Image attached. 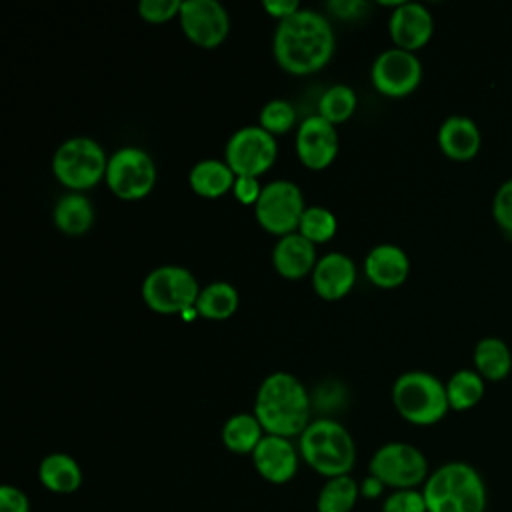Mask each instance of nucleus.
<instances>
[{
    "label": "nucleus",
    "instance_id": "1",
    "mask_svg": "<svg viewBox=\"0 0 512 512\" xmlns=\"http://www.w3.org/2000/svg\"><path fill=\"white\" fill-rule=\"evenodd\" d=\"M336 38L332 24L316 10L300 8L286 20H280L272 52L282 70L294 76H306L322 70L334 54Z\"/></svg>",
    "mask_w": 512,
    "mask_h": 512
},
{
    "label": "nucleus",
    "instance_id": "2",
    "mask_svg": "<svg viewBox=\"0 0 512 512\" xmlns=\"http://www.w3.org/2000/svg\"><path fill=\"white\" fill-rule=\"evenodd\" d=\"M254 416L266 434L300 436L310 420V398L304 384L288 372L268 374L254 400Z\"/></svg>",
    "mask_w": 512,
    "mask_h": 512
},
{
    "label": "nucleus",
    "instance_id": "3",
    "mask_svg": "<svg viewBox=\"0 0 512 512\" xmlns=\"http://www.w3.org/2000/svg\"><path fill=\"white\" fill-rule=\"evenodd\" d=\"M428 512H486L488 488L468 462H446L430 472L422 488Z\"/></svg>",
    "mask_w": 512,
    "mask_h": 512
},
{
    "label": "nucleus",
    "instance_id": "4",
    "mask_svg": "<svg viewBox=\"0 0 512 512\" xmlns=\"http://www.w3.org/2000/svg\"><path fill=\"white\" fill-rule=\"evenodd\" d=\"M298 452L304 462L320 476H346L356 462L352 434L332 418H316L298 436Z\"/></svg>",
    "mask_w": 512,
    "mask_h": 512
},
{
    "label": "nucleus",
    "instance_id": "5",
    "mask_svg": "<svg viewBox=\"0 0 512 512\" xmlns=\"http://www.w3.org/2000/svg\"><path fill=\"white\" fill-rule=\"evenodd\" d=\"M392 404L406 422L416 426H432L450 410L446 384L424 370H408L394 380Z\"/></svg>",
    "mask_w": 512,
    "mask_h": 512
},
{
    "label": "nucleus",
    "instance_id": "6",
    "mask_svg": "<svg viewBox=\"0 0 512 512\" xmlns=\"http://www.w3.org/2000/svg\"><path fill=\"white\" fill-rule=\"evenodd\" d=\"M108 156L104 148L88 136H72L64 140L52 156V172L56 180L72 192H82L106 178Z\"/></svg>",
    "mask_w": 512,
    "mask_h": 512
},
{
    "label": "nucleus",
    "instance_id": "7",
    "mask_svg": "<svg viewBox=\"0 0 512 512\" xmlns=\"http://www.w3.org/2000/svg\"><path fill=\"white\" fill-rule=\"evenodd\" d=\"M200 294L194 274L176 264H164L150 270L142 282L144 304L158 314H176L194 308Z\"/></svg>",
    "mask_w": 512,
    "mask_h": 512
},
{
    "label": "nucleus",
    "instance_id": "8",
    "mask_svg": "<svg viewBox=\"0 0 512 512\" xmlns=\"http://www.w3.org/2000/svg\"><path fill=\"white\" fill-rule=\"evenodd\" d=\"M370 474L394 490L418 488L430 476L428 460L408 442H386L370 458Z\"/></svg>",
    "mask_w": 512,
    "mask_h": 512
},
{
    "label": "nucleus",
    "instance_id": "9",
    "mask_svg": "<svg viewBox=\"0 0 512 512\" xmlns=\"http://www.w3.org/2000/svg\"><path fill=\"white\" fill-rule=\"evenodd\" d=\"M106 184L122 200H140L156 184V164L152 156L138 146H122L108 158Z\"/></svg>",
    "mask_w": 512,
    "mask_h": 512
},
{
    "label": "nucleus",
    "instance_id": "10",
    "mask_svg": "<svg viewBox=\"0 0 512 512\" xmlns=\"http://www.w3.org/2000/svg\"><path fill=\"white\" fill-rule=\"evenodd\" d=\"M304 210L306 206L302 190L290 180L268 182L262 188L258 202L254 204V216L258 224L276 236L298 232Z\"/></svg>",
    "mask_w": 512,
    "mask_h": 512
},
{
    "label": "nucleus",
    "instance_id": "11",
    "mask_svg": "<svg viewBox=\"0 0 512 512\" xmlns=\"http://www.w3.org/2000/svg\"><path fill=\"white\" fill-rule=\"evenodd\" d=\"M276 138L258 126L238 128L226 142L224 160L236 176H260L276 162Z\"/></svg>",
    "mask_w": 512,
    "mask_h": 512
},
{
    "label": "nucleus",
    "instance_id": "12",
    "mask_svg": "<svg viewBox=\"0 0 512 512\" xmlns=\"http://www.w3.org/2000/svg\"><path fill=\"white\" fill-rule=\"evenodd\" d=\"M374 88L388 98H402L414 92L422 80V64L416 52L388 48L380 52L370 68Z\"/></svg>",
    "mask_w": 512,
    "mask_h": 512
},
{
    "label": "nucleus",
    "instance_id": "13",
    "mask_svg": "<svg viewBox=\"0 0 512 512\" xmlns=\"http://www.w3.org/2000/svg\"><path fill=\"white\" fill-rule=\"evenodd\" d=\"M178 22L192 44L208 50L220 46L230 32L228 10L218 0H184Z\"/></svg>",
    "mask_w": 512,
    "mask_h": 512
},
{
    "label": "nucleus",
    "instance_id": "14",
    "mask_svg": "<svg viewBox=\"0 0 512 512\" xmlns=\"http://www.w3.org/2000/svg\"><path fill=\"white\" fill-rule=\"evenodd\" d=\"M296 154L310 170H324L338 154V132L320 114L304 118L296 132Z\"/></svg>",
    "mask_w": 512,
    "mask_h": 512
},
{
    "label": "nucleus",
    "instance_id": "15",
    "mask_svg": "<svg viewBox=\"0 0 512 512\" xmlns=\"http://www.w3.org/2000/svg\"><path fill=\"white\" fill-rule=\"evenodd\" d=\"M250 456L256 472L270 484H286L298 472L300 452L290 438L266 434Z\"/></svg>",
    "mask_w": 512,
    "mask_h": 512
},
{
    "label": "nucleus",
    "instance_id": "16",
    "mask_svg": "<svg viewBox=\"0 0 512 512\" xmlns=\"http://www.w3.org/2000/svg\"><path fill=\"white\" fill-rule=\"evenodd\" d=\"M388 30L396 48L416 52L432 38L434 18L424 4L402 2L398 8L392 10Z\"/></svg>",
    "mask_w": 512,
    "mask_h": 512
},
{
    "label": "nucleus",
    "instance_id": "17",
    "mask_svg": "<svg viewBox=\"0 0 512 512\" xmlns=\"http://www.w3.org/2000/svg\"><path fill=\"white\" fill-rule=\"evenodd\" d=\"M356 282V266L344 252H328L312 270L314 292L324 300L344 298Z\"/></svg>",
    "mask_w": 512,
    "mask_h": 512
},
{
    "label": "nucleus",
    "instance_id": "18",
    "mask_svg": "<svg viewBox=\"0 0 512 512\" xmlns=\"http://www.w3.org/2000/svg\"><path fill=\"white\" fill-rule=\"evenodd\" d=\"M316 262V244L306 240L300 232L280 236L272 248V266L282 278L288 280H298L312 274Z\"/></svg>",
    "mask_w": 512,
    "mask_h": 512
},
{
    "label": "nucleus",
    "instance_id": "19",
    "mask_svg": "<svg viewBox=\"0 0 512 512\" xmlns=\"http://www.w3.org/2000/svg\"><path fill=\"white\" fill-rule=\"evenodd\" d=\"M364 272L374 286L396 288L408 278L410 260L400 246L378 244L366 254Z\"/></svg>",
    "mask_w": 512,
    "mask_h": 512
},
{
    "label": "nucleus",
    "instance_id": "20",
    "mask_svg": "<svg viewBox=\"0 0 512 512\" xmlns=\"http://www.w3.org/2000/svg\"><path fill=\"white\" fill-rule=\"evenodd\" d=\"M480 142V130L468 116L452 114L438 128V146L450 160H472L480 150Z\"/></svg>",
    "mask_w": 512,
    "mask_h": 512
},
{
    "label": "nucleus",
    "instance_id": "21",
    "mask_svg": "<svg viewBox=\"0 0 512 512\" xmlns=\"http://www.w3.org/2000/svg\"><path fill=\"white\" fill-rule=\"evenodd\" d=\"M40 484L54 494H74L84 480L80 464L64 452H52L38 464Z\"/></svg>",
    "mask_w": 512,
    "mask_h": 512
},
{
    "label": "nucleus",
    "instance_id": "22",
    "mask_svg": "<svg viewBox=\"0 0 512 512\" xmlns=\"http://www.w3.org/2000/svg\"><path fill=\"white\" fill-rule=\"evenodd\" d=\"M188 182H190V188L198 196H202V198H220L228 190L234 188L236 174L226 164V160L204 158V160H198L192 166V170L188 174Z\"/></svg>",
    "mask_w": 512,
    "mask_h": 512
},
{
    "label": "nucleus",
    "instance_id": "23",
    "mask_svg": "<svg viewBox=\"0 0 512 512\" xmlns=\"http://www.w3.org/2000/svg\"><path fill=\"white\" fill-rule=\"evenodd\" d=\"M52 218L60 232L68 236H80L94 224V206L86 194L68 192L56 200Z\"/></svg>",
    "mask_w": 512,
    "mask_h": 512
},
{
    "label": "nucleus",
    "instance_id": "24",
    "mask_svg": "<svg viewBox=\"0 0 512 512\" xmlns=\"http://www.w3.org/2000/svg\"><path fill=\"white\" fill-rule=\"evenodd\" d=\"M474 370L484 380H502L512 370V352L498 336H484L474 346Z\"/></svg>",
    "mask_w": 512,
    "mask_h": 512
},
{
    "label": "nucleus",
    "instance_id": "25",
    "mask_svg": "<svg viewBox=\"0 0 512 512\" xmlns=\"http://www.w3.org/2000/svg\"><path fill=\"white\" fill-rule=\"evenodd\" d=\"M264 436L266 432L254 412L232 414L222 426V442L234 454H252Z\"/></svg>",
    "mask_w": 512,
    "mask_h": 512
},
{
    "label": "nucleus",
    "instance_id": "26",
    "mask_svg": "<svg viewBox=\"0 0 512 512\" xmlns=\"http://www.w3.org/2000/svg\"><path fill=\"white\" fill-rule=\"evenodd\" d=\"M238 304H240L238 290L230 282L218 280L200 288L194 308L198 316L206 320H226L238 310Z\"/></svg>",
    "mask_w": 512,
    "mask_h": 512
},
{
    "label": "nucleus",
    "instance_id": "27",
    "mask_svg": "<svg viewBox=\"0 0 512 512\" xmlns=\"http://www.w3.org/2000/svg\"><path fill=\"white\" fill-rule=\"evenodd\" d=\"M486 392L484 378L472 368L456 370L446 382V396L448 404L456 412H464L474 408Z\"/></svg>",
    "mask_w": 512,
    "mask_h": 512
},
{
    "label": "nucleus",
    "instance_id": "28",
    "mask_svg": "<svg viewBox=\"0 0 512 512\" xmlns=\"http://www.w3.org/2000/svg\"><path fill=\"white\" fill-rule=\"evenodd\" d=\"M360 496V484L350 476L328 478L318 492V512H352Z\"/></svg>",
    "mask_w": 512,
    "mask_h": 512
},
{
    "label": "nucleus",
    "instance_id": "29",
    "mask_svg": "<svg viewBox=\"0 0 512 512\" xmlns=\"http://www.w3.org/2000/svg\"><path fill=\"white\" fill-rule=\"evenodd\" d=\"M356 102V92L348 84H334L322 92L318 100V114L330 124H340L354 114Z\"/></svg>",
    "mask_w": 512,
    "mask_h": 512
},
{
    "label": "nucleus",
    "instance_id": "30",
    "mask_svg": "<svg viewBox=\"0 0 512 512\" xmlns=\"http://www.w3.org/2000/svg\"><path fill=\"white\" fill-rule=\"evenodd\" d=\"M336 228V216L324 206H306L298 224V232L312 244L328 242L336 234Z\"/></svg>",
    "mask_w": 512,
    "mask_h": 512
},
{
    "label": "nucleus",
    "instance_id": "31",
    "mask_svg": "<svg viewBox=\"0 0 512 512\" xmlns=\"http://www.w3.org/2000/svg\"><path fill=\"white\" fill-rule=\"evenodd\" d=\"M260 126L272 136L288 132L296 124V110L288 100H268L260 110Z\"/></svg>",
    "mask_w": 512,
    "mask_h": 512
},
{
    "label": "nucleus",
    "instance_id": "32",
    "mask_svg": "<svg viewBox=\"0 0 512 512\" xmlns=\"http://www.w3.org/2000/svg\"><path fill=\"white\" fill-rule=\"evenodd\" d=\"M382 512H428L422 490L406 488L392 490L382 504Z\"/></svg>",
    "mask_w": 512,
    "mask_h": 512
},
{
    "label": "nucleus",
    "instance_id": "33",
    "mask_svg": "<svg viewBox=\"0 0 512 512\" xmlns=\"http://www.w3.org/2000/svg\"><path fill=\"white\" fill-rule=\"evenodd\" d=\"M180 0H140L138 16L150 24H164L180 14Z\"/></svg>",
    "mask_w": 512,
    "mask_h": 512
},
{
    "label": "nucleus",
    "instance_id": "34",
    "mask_svg": "<svg viewBox=\"0 0 512 512\" xmlns=\"http://www.w3.org/2000/svg\"><path fill=\"white\" fill-rule=\"evenodd\" d=\"M492 214L502 230L512 232V178L498 186L492 200Z\"/></svg>",
    "mask_w": 512,
    "mask_h": 512
},
{
    "label": "nucleus",
    "instance_id": "35",
    "mask_svg": "<svg viewBox=\"0 0 512 512\" xmlns=\"http://www.w3.org/2000/svg\"><path fill=\"white\" fill-rule=\"evenodd\" d=\"M0 512H30V500L18 486H0Z\"/></svg>",
    "mask_w": 512,
    "mask_h": 512
},
{
    "label": "nucleus",
    "instance_id": "36",
    "mask_svg": "<svg viewBox=\"0 0 512 512\" xmlns=\"http://www.w3.org/2000/svg\"><path fill=\"white\" fill-rule=\"evenodd\" d=\"M264 186H260L258 178H252V176H236V182H234V198L242 204H256L258 198H260V192H262Z\"/></svg>",
    "mask_w": 512,
    "mask_h": 512
},
{
    "label": "nucleus",
    "instance_id": "37",
    "mask_svg": "<svg viewBox=\"0 0 512 512\" xmlns=\"http://www.w3.org/2000/svg\"><path fill=\"white\" fill-rule=\"evenodd\" d=\"M326 8L340 20H352L360 18L366 10H370L368 2L362 0H332L326 4Z\"/></svg>",
    "mask_w": 512,
    "mask_h": 512
},
{
    "label": "nucleus",
    "instance_id": "38",
    "mask_svg": "<svg viewBox=\"0 0 512 512\" xmlns=\"http://www.w3.org/2000/svg\"><path fill=\"white\" fill-rule=\"evenodd\" d=\"M262 8L266 10L268 16H272L280 22V20H286L292 14H296L302 6L296 0H266V2H262Z\"/></svg>",
    "mask_w": 512,
    "mask_h": 512
},
{
    "label": "nucleus",
    "instance_id": "39",
    "mask_svg": "<svg viewBox=\"0 0 512 512\" xmlns=\"http://www.w3.org/2000/svg\"><path fill=\"white\" fill-rule=\"evenodd\" d=\"M384 488H386V486H384L376 476L368 474V476L360 482V496H362V498H368V500H374V498H380V496H382Z\"/></svg>",
    "mask_w": 512,
    "mask_h": 512
}]
</instances>
